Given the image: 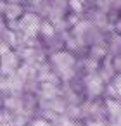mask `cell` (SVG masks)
<instances>
[{"mask_svg":"<svg viewBox=\"0 0 121 126\" xmlns=\"http://www.w3.org/2000/svg\"><path fill=\"white\" fill-rule=\"evenodd\" d=\"M40 21H38V17L36 16H31V14H28V16H24L23 19H21V23H19V28L28 35V36H31V35H35L38 30H40Z\"/></svg>","mask_w":121,"mask_h":126,"instance_id":"6da1fadb","label":"cell"},{"mask_svg":"<svg viewBox=\"0 0 121 126\" xmlns=\"http://www.w3.org/2000/svg\"><path fill=\"white\" fill-rule=\"evenodd\" d=\"M52 61H54V64H55L57 67H61L62 73H64V71H69V69L73 67V64H74V59H73L68 52H59V54H55V55L52 57Z\"/></svg>","mask_w":121,"mask_h":126,"instance_id":"7a4b0ae2","label":"cell"},{"mask_svg":"<svg viewBox=\"0 0 121 126\" xmlns=\"http://www.w3.org/2000/svg\"><path fill=\"white\" fill-rule=\"evenodd\" d=\"M16 66H17V59L14 57V54H11V52H7V54H4V73L7 71H12V69H16Z\"/></svg>","mask_w":121,"mask_h":126,"instance_id":"3957f363","label":"cell"},{"mask_svg":"<svg viewBox=\"0 0 121 126\" xmlns=\"http://www.w3.org/2000/svg\"><path fill=\"white\" fill-rule=\"evenodd\" d=\"M86 85H88V88H90L93 93H97V92L102 90V79L97 78V76H90V78H86Z\"/></svg>","mask_w":121,"mask_h":126,"instance_id":"277c9868","label":"cell"},{"mask_svg":"<svg viewBox=\"0 0 121 126\" xmlns=\"http://www.w3.org/2000/svg\"><path fill=\"white\" fill-rule=\"evenodd\" d=\"M5 14H7V17L9 19H16V17H19L21 16V7L17 5V4H9L7 5V11H5Z\"/></svg>","mask_w":121,"mask_h":126,"instance_id":"5b68a950","label":"cell"},{"mask_svg":"<svg viewBox=\"0 0 121 126\" xmlns=\"http://www.w3.org/2000/svg\"><path fill=\"white\" fill-rule=\"evenodd\" d=\"M40 30H42V35H43V36H47V38H50V36L54 35V28H52L49 23H42Z\"/></svg>","mask_w":121,"mask_h":126,"instance_id":"8992f818","label":"cell"},{"mask_svg":"<svg viewBox=\"0 0 121 126\" xmlns=\"http://www.w3.org/2000/svg\"><path fill=\"white\" fill-rule=\"evenodd\" d=\"M112 85H114V88H116V92H118V93L121 95V74L114 78V81H112Z\"/></svg>","mask_w":121,"mask_h":126,"instance_id":"52a82bcc","label":"cell"},{"mask_svg":"<svg viewBox=\"0 0 121 126\" xmlns=\"http://www.w3.org/2000/svg\"><path fill=\"white\" fill-rule=\"evenodd\" d=\"M12 2H14V4H16V2H17V0H12Z\"/></svg>","mask_w":121,"mask_h":126,"instance_id":"ba28073f","label":"cell"}]
</instances>
